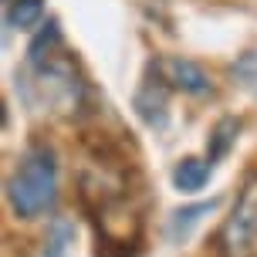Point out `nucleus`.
<instances>
[{"label":"nucleus","instance_id":"9d476101","mask_svg":"<svg viewBox=\"0 0 257 257\" xmlns=\"http://www.w3.org/2000/svg\"><path fill=\"white\" fill-rule=\"evenodd\" d=\"M71 240H75V227L68 220H54L51 233H48V250H44V257H68Z\"/></svg>","mask_w":257,"mask_h":257},{"label":"nucleus","instance_id":"20e7f679","mask_svg":"<svg viewBox=\"0 0 257 257\" xmlns=\"http://www.w3.org/2000/svg\"><path fill=\"white\" fill-rule=\"evenodd\" d=\"M153 71H156V78L166 81L169 88L186 91V95H196V98H203V95L213 91V78L206 75L196 61L180 58V54H163V58H156Z\"/></svg>","mask_w":257,"mask_h":257},{"label":"nucleus","instance_id":"7ed1b4c3","mask_svg":"<svg viewBox=\"0 0 257 257\" xmlns=\"http://www.w3.org/2000/svg\"><path fill=\"white\" fill-rule=\"evenodd\" d=\"M220 250L227 257H254L257 254V176L244 183L233 203V213L220 230Z\"/></svg>","mask_w":257,"mask_h":257},{"label":"nucleus","instance_id":"f8f14e48","mask_svg":"<svg viewBox=\"0 0 257 257\" xmlns=\"http://www.w3.org/2000/svg\"><path fill=\"white\" fill-rule=\"evenodd\" d=\"M230 75H233V81H240L244 88H250V91L257 95V51H247V54H240V58L233 61Z\"/></svg>","mask_w":257,"mask_h":257},{"label":"nucleus","instance_id":"f257e3e1","mask_svg":"<svg viewBox=\"0 0 257 257\" xmlns=\"http://www.w3.org/2000/svg\"><path fill=\"white\" fill-rule=\"evenodd\" d=\"M17 88H21V95L31 108L54 112V115H75L81 98H85V85L78 78L75 64L64 61V58H51V54L44 61L27 64Z\"/></svg>","mask_w":257,"mask_h":257},{"label":"nucleus","instance_id":"9b49d317","mask_svg":"<svg viewBox=\"0 0 257 257\" xmlns=\"http://www.w3.org/2000/svg\"><path fill=\"white\" fill-rule=\"evenodd\" d=\"M58 41H61V31H58V24H48L44 27V31H41L38 38L31 41V48H27V58H31V61H44V58H48V54L54 51V44H58Z\"/></svg>","mask_w":257,"mask_h":257},{"label":"nucleus","instance_id":"0eeeda50","mask_svg":"<svg viewBox=\"0 0 257 257\" xmlns=\"http://www.w3.org/2000/svg\"><path fill=\"white\" fill-rule=\"evenodd\" d=\"M213 210H217V200H206V203H193V206H186V210H176L173 220H169V240H176V244L186 240L193 227H196L206 213H213Z\"/></svg>","mask_w":257,"mask_h":257},{"label":"nucleus","instance_id":"6e6552de","mask_svg":"<svg viewBox=\"0 0 257 257\" xmlns=\"http://www.w3.org/2000/svg\"><path fill=\"white\" fill-rule=\"evenodd\" d=\"M44 17V0H7V24L17 31H31Z\"/></svg>","mask_w":257,"mask_h":257},{"label":"nucleus","instance_id":"1a4fd4ad","mask_svg":"<svg viewBox=\"0 0 257 257\" xmlns=\"http://www.w3.org/2000/svg\"><path fill=\"white\" fill-rule=\"evenodd\" d=\"M237 132H240V122H237V118H220L217 128H213V136H210V142H206V159L217 163L220 156L230 153V146L237 142Z\"/></svg>","mask_w":257,"mask_h":257},{"label":"nucleus","instance_id":"39448f33","mask_svg":"<svg viewBox=\"0 0 257 257\" xmlns=\"http://www.w3.org/2000/svg\"><path fill=\"white\" fill-rule=\"evenodd\" d=\"M166 81L156 78V81H146L139 91H136V112L149 128H166Z\"/></svg>","mask_w":257,"mask_h":257},{"label":"nucleus","instance_id":"f03ea898","mask_svg":"<svg viewBox=\"0 0 257 257\" xmlns=\"http://www.w3.org/2000/svg\"><path fill=\"white\" fill-rule=\"evenodd\" d=\"M54 190H58V166L51 149H31L7 183V200L17 217L34 220L54 203Z\"/></svg>","mask_w":257,"mask_h":257},{"label":"nucleus","instance_id":"423d86ee","mask_svg":"<svg viewBox=\"0 0 257 257\" xmlns=\"http://www.w3.org/2000/svg\"><path fill=\"white\" fill-rule=\"evenodd\" d=\"M210 173H213V163H210V159L186 156V159L176 163V169H173V183H176V190H180V193H196V190H203V186H206Z\"/></svg>","mask_w":257,"mask_h":257}]
</instances>
